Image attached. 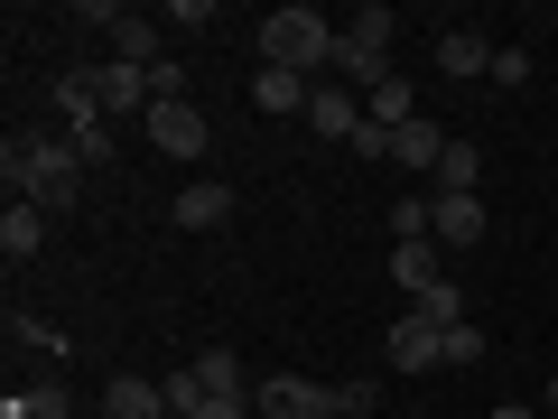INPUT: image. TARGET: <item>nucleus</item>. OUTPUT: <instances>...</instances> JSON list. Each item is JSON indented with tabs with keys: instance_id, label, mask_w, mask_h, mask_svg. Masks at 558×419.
<instances>
[{
	"instance_id": "1",
	"label": "nucleus",
	"mask_w": 558,
	"mask_h": 419,
	"mask_svg": "<svg viewBox=\"0 0 558 419\" xmlns=\"http://www.w3.org/2000/svg\"><path fill=\"white\" fill-rule=\"evenodd\" d=\"M0 168H10V196H28L38 215H65L84 196V149L65 131H10Z\"/></svg>"
},
{
	"instance_id": "25",
	"label": "nucleus",
	"mask_w": 558,
	"mask_h": 419,
	"mask_svg": "<svg viewBox=\"0 0 558 419\" xmlns=\"http://www.w3.org/2000/svg\"><path fill=\"white\" fill-rule=\"evenodd\" d=\"M447 363H484V326H447Z\"/></svg>"
},
{
	"instance_id": "17",
	"label": "nucleus",
	"mask_w": 558,
	"mask_h": 419,
	"mask_svg": "<svg viewBox=\"0 0 558 419\" xmlns=\"http://www.w3.org/2000/svg\"><path fill=\"white\" fill-rule=\"evenodd\" d=\"M47 224H57V215H38V205H28V196H10V215H0V252H10V261L47 252Z\"/></svg>"
},
{
	"instance_id": "9",
	"label": "nucleus",
	"mask_w": 558,
	"mask_h": 419,
	"mask_svg": "<svg viewBox=\"0 0 558 419\" xmlns=\"http://www.w3.org/2000/svg\"><path fill=\"white\" fill-rule=\"evenodd\" d=\"M428 234H438V252H475L484 242V196H428Z\"/></svg>"
},
{
	"instance_id": "19",
	"label": "nucleus",
	"mask_w": 558,
	"mask_h": 419,
	"mask_svg": "<svg viewBox=\"0 0 558 419\" xmlns=\"http://www.w3.org/2000/svg\"><path fill=\"white\" fill-rule=\"evenodd\" d=\"M475 178H484V149H475V140H447V159H438V196H475Z\"/></svg>"
},
{
	"instance_id": "24",
	"label": "nucleus",
	"mask_w": 558,
	"mask_h": 419,
	"mask_svg": "<svg viewBox=\"0 0 558 419\" xmlns=\"http://www.w3.org/2000/svg\"><path fill=\"white\" fill-rule=\"evenodd\" d=\"M344 149H354V159H373V168H381V159H391V131H381V121H363V131L344 140Z\"/></svg>"
},
{
	"instance_id": "29",
	"label": "nucleus",
	"mask_w": 558,
	"mask_h": 419,
	"mask_svg": "<svg viewBox=\"0 0 558 419\" xmlns=\"http://www.w3.org/2000/svg\"><path fill=\"white\" fill-rule=\"evenodd\" d=\"M539 410H558V373H549V382H539Z\"/></svg>"
},
{
	"instance_id": "7",
	"label": "nucleus",
	"mask_w": 558,
	"mask_h": 419,
	"mask_svg": "<svg viewBox=\"0 0 558 419\" xmlns=\"http://www.w3.org/2000/svg\"><path fill=\"white\" fill-rule=\"evenodd\" d=\"M149 103H159V94H149V65H94V112H140V121H149Z\"/></svg>"
},
{
	"instance_id": "30",
	"label": "nucleus",
	"mask_w": 558,
	"mask_h": 419,
	"mask_svg": "<svg viewBox=\"0 0 558 419\" xmlns=\"http://www.w3.org/2000/svg\"><path fill=\"white\" fill-rule=\"evenodd\" d=\"M354 419H381V410H354Z\"/></svg>"
},
{
	"instance_id": "22",
	"label": "nucleus",
	"mask_w": 558,
	"mask_h": 419,
	"mask_svg": "<svg viewBox=\"0 0 558 419\" xmlns=\"http://www.w3.org/2000/svg\"><path fill=\"white\" fill-rule=\"evenodd\" d=\"M196 382H205V400H252V392H242V363H233V355H196Z\"/></svg>"
},
{
	"instance_id": "8",
	"label": "nucleus",
	"mask_w": 558,
	"mask_h": 419,
	"mask_svg": "<svg viewBox=\"0 0 558 419\" xmlns=\"http://www.w3.org/2000/svg\"><path fill=\"white\" fill-rule=\"evenodd\" d=\"M438 363H447L438 326L418 318V308H410V318H391V373H438Z\"/></svg>"
},
{
	"instance_id": "23",
	"label": "nucleus",
	"mask_w": 558,
	"mask_h": 419,
	"mask_svg": "<svg viewBox=\"0 0 558 419\" xmlns=\"http://www.w3.org/2000/svg\"><path fill=\"white\" fill-rule=\"evenodd\" d=\"M418 234H428V196H400L391 205V242H418Z\"/></svg>"
},
{
	"instance_id": "3",
	"label": "nucleus",
	"mask_w": 558,
	"mask_h": 419,
	"mask_svg": "<svg viewBox=\"0 0 558 419\" xmlns=\"http://www.w3.org/2000/svg\"><path fill=\"white\" fill-rule=\"evenodd\" d=\"M391 38H400V28H391V10H381V0H373V10H354V20L336 28V75H326V84L373 94V84L391 75Z\"/></svg>"
},
{
	"instance_id": "2",
	"label": "nucleus",
	"mask_w": 558,
	"mask_h": 419,
	"mask_svg": "<svg viewBox=\"0 0 558 419\" xmlns=\"http://www.w3.org/2000/svg\"><path fill=\"white\" fill-rule=\"evenodd\" d=\"M260 65L326 84V75H336V28H326L317 10H307V0H279L270 20H260Z\"/></svg>"
},
{
	"instance_id": "27",
	"label": "nucleus",
	"mask_w": 558,
	"mask_h": 419,
	"mask_svg": "<svg viewBox=\"0 0 558 419\" xmlns=\"http://www.w3.org/2000/svg\"><path fill=\"white\" fill-rule=\"evenodd\" d=\"M196 419H252V400H205Z\"/></svg>"
},
{
	"instance_id": "5",
	"label": "nucleus",
	"mask_w": 558,
	"mask_h": 419,
	"mask_svg": "<svg viewBox=\"0 0 558 419\" xmlns=\"http://www.w3.org/2000/svg\"><path fill=\"white\" fill-rule=\"evenodd\" d=\"M84 20H94V28H112V57H121V65H149V75H159V65H168L159 28L140 20V10H121V0H94V10H84Z\"/></svg>"
},
{
	"instance_id": "10",
	"label": "nucleus",
	"mask_w": 558,
	"mask_h": 419,
	"mask_svg": "<svg viewBox=\"0 0 558 419\" xmlns=\"http://www.w3.org/2000/svg\"><path fill=\"white\" fill-rule=\"evenodd\" d=\"M391 279H400V299H428L447 279V252H438V234H418V242H391Z\"/></svg>"
},
{
	"instance_id": "14",
	"label": "nucleus",
	"mask_w": 558,
	"mask_h": 419,
	"mask_svg": "<svg viewBox=\"0 0 558 419\" xmlns=\"http://www.w3.org/2000/svg\"><path fill=\"white\" fill-rule=\"evenodd\" d=\"M438 75H457V84L494 75V38L484 28H438Z\"/></svg>"
},
{
	"instance_id": "31",
	"label": "nucleus",
	"mask_w": 558,
	"mask_h": 419,
	"mask_svg": "<svg viewBox=\"0 0 558 419\" xmlns=\"http://www.w3.org/2000/svg\"><path fill=\"white\" fill-rule=\"evenodd\" d=\"M168 419H186V410H168Z\"/></svg>"
},
{
	"instance_id": "18",
	"label": "nucleus",
	"mask_w": 558,
	"mask_h": 419,
	"mask_svg": "<svg viewBox=\"0 0 558 419\" xmlns=\"http://www.w3.org/2000/svg\"><path fill=\"white\" fill-rule=\"evenodd\" d=\"M363 121H381V131H400V121H418V94L400 75H381L373 94H363Z\"/></svg>"
},
{
	"instance_id": "28",
	"label": "nucleus",
	"mask_w": 558,
	"mask_h": 419,
	"mask_svg": "<svg viewBox=\"0 0 558 419\" xmlns=\"http://www.w3.org/2000/svg\"><path fill=\"white\" fill-rule=\"evenodd\" d=\"M494 419H539V410H531V400H502V410H494Z\"/></svg>"
},
{
	"instance_id": "13",
	"label": "nucleus",
	"mask_w": 558,
	"mask_h": 419,
	"mask_svg": "<svg viewBox=\"0 0 558 419\" xmlns=\"http://www.w3.org/2000/svg\"><path fill=\"white\" fill-rule=\"evenodd\" d=\"M438 159H447V131H438L428 112L391 131V168H410V178H438Z\"/></svg>"
},
{
	"instance_id": "6",
	"label": "nucleus",
	"mask_w": 558,
	"mask_h": 419,
	"mask_svg": "<svg viewBox=\"0 0 558 419\" xmlns=\"http://www.w3.org/2000/svg\"><path fill=\"white\" fill-rule=\"evenodd\" d=\"M205 112L196 103H149V149H159V159H205Z\"/></svg>"
},
{
	"instance_id": "12",
	"label": "nucleus",
	"mask_w": 558,
	"mask_h": 419,
	"mask_svg": "<svg viewBox=\"0 0 558 419\" xmlns=\"http://www.w3.org/2000/svg\"><path fill=\"white\" fill-rule=\"evenodd\" d=\"M94 410H102V419H168V392H159L149 373H112Z\"/></svg>"
},
{
	"instance_id": "20",
	"label": "nucleus",
	"mask_w": 558,
	"mask_h": 419,
	"mask_svg": "<svg viewBox=\"0 0 558 419\" xmlns=\"http://www.w3.org/2000/svg\"><path fill=\"white\" fill-rule=\"evenodd\" d=\"M0 410H10V419H65L75 400H65V382H28V392H10Z\"/></svg>"
},
{
	"instance_id": "11",
	"label": "nucleus",
	"mask_w": 558,
	"mask_h": 419,
	"mask_svg": "<svg viewBox=\"0 0 558 419\" xmlns=\"http://www.w3.org/2000/svg\"><path fill=\"white\" fill-rule=\"evenodd\" d=\"M223 215H233V187H223V178H196V187H178V205H168V224H178V234H215Z\"/></svg>"
},
{
	"instance_id": "15",
	"label": "nucleus",
	"mask_w": 558,
	"mask_h": 419,
	"mask_svg": "<svg viewBox=\"0 0 558 419\" xmlns=\"http://www.w3.org/2000/svg\"><path fill=\"white\" fill-rule=\"evenodd\" d=\"M307 121H317V140H354V131H363V94H344V84H317Z\"/></svg>"
},
{
	"instance_id": "32",
	"label": "nucleus",
	"mask_w": 558,
	"mask_h": 419,
	"mask_svg": "<svg viewBox=\"0 0 558 419\" xmlns=\"http://www.w3.org/2000/svg\"><path fill=\"white\" fill-rule=\"evenodd\" d=\"M549 20H558V10H549Z\"/></svg>"
},
{
	"instance_id": "21",
	"label": "nucleus",
	"mask_w": 558,
	"mask_h": 419,
	"mask_svg": "<svg viewBox=\"0 0 558 419\" xmlns=\"http://www.w3.org/2000/svg\"><path fill=\"white\" fill-rule=\"evenodd\" d=\"M410 308L438 326V336H447V326H475V318H465V289H457V279H438V289H428V299H410Z\"/></svg>"
},
{
	"instance_id": "4",
	"label": "nucleus",
	"mask_w": 558,
	"mask_h": 419,
	"mask_svg": "<svg viewBox=\"0 0 558 419\" xmlns=\"http://www.w3.org/2000/svg\"><path fill=\"white\" fill-rule=\"evenodd\" d=\"M252 410L260 419H344V400L326 392V382H307V373H270L252 392Z\"/></svg>"
},
{
	"instance_id": "16",
	"label": "nucleus",
	"mask_w": 558,
	"mask_h": 419,
	"mask_svg": "<svg viewBox=\"0 0 558 419\" xmlns=\"http://www.w3.org/2000/svg\"><path fill=\"white\" fill-rule=\"evenodd\" d=\"M307 103H317V84H307V75H279V65H260V75H252V112H307Z\"/></svg>"
},
{
	"instance_id": "26",
	"label": "nucleus",
	"mask_w": 558,
	"mask_h": 419,
	"mask_svg": "<svg viewBox=\"0 0 558 419\" xmlns=\"http://www.w3.org/2000/svg\"><path fill=\"white\" fill-rule=\"evenodd\" d=\"M494 84H531V57L521 47H494Z\"/></svg>"
}]
</instances>
